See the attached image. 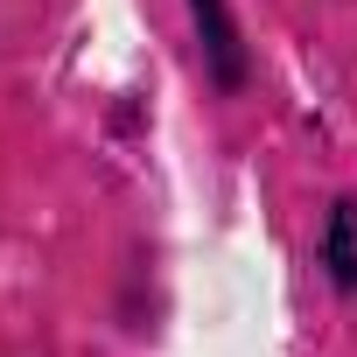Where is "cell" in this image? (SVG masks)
<instances>
[{
    "instance_id": "6da1fadb",
    "label": "cell",
    "mask_w": 357,
    "mask_h": 357,
    "mask_svg": "<svg viewBox=\"0 0 357 357\" xmlns=\"http://www.w3.org/2000/svg\"><path fill=\"white\" fill-rule=\"evenodd\" d=\"M190 22H197V50L211 63V77L225 91L245 84V43H238V22H231V0H190Z\"/></svg>"
},
{
    "instance_id": "7a4b0ae2",
    "label": "cell",
    "mask_w": 357,
    "mask_h": 357,
    "mask_svg": "<svg viewBox=\"0 0 357 357\" xmlns=\"http://www.w3.org/2000/svg\"><path fill=\"white\" fill-rule=\"evenodd\" d=\"M322 252H329V273H336V287L350 294V287H357V204H350V197L329 211V245H322Z\"/></svg>"
}]
</instances>
